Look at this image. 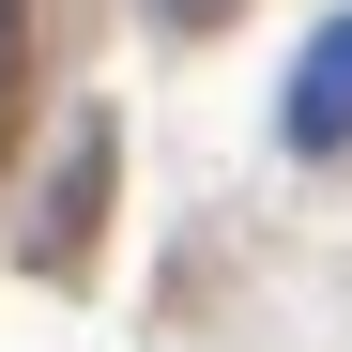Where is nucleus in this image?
Segmentation results:
<instances>
[{
	"label": "nucleus",
	"mask_w": 352,
	"mask_h": 352,
	"mask_svg": "<svg viewBox=\"0 0 352 352\" xmlns=\"http://www.w3.org/2000/svg\"><path fill=\"white\" fill-rule=\"evenodd\" d=\"M107 168H123V138L77 123V153L46 168V214H31V261H46V276H77V261H92V230H107Z\"/></svg>",
	"instance_id": "1"
},
{
	"label": "nucleus",
	"mask_w": 352,
	"mask_h": 352,
	"mask_svg": "<svg viewBox=\"0 0 352 352\" xmlns=\"http://www.w3.org/2000/svg\"><path fill=\"white\" fill-rule=\"evenodd\" d=\"M291 153H352V16H322V46L291 62Z\"/></svg>",
	"instance_id": "2"
},
{
	"label": "nucleus",
	"mask_w": 352,
	"mask_h": 352,
	"mask_svg": "<svg viewBox=\"0 0 352 352\" xmlns=\"http://www.w3.org/2000/svg\"><path fill=\"white\" fill-rule=\"evenodd\" d=\"M153 16H168V31H214V16H245V0H153Z\"/></svg>",
	"instance_id": "3"
}]
</instances>
